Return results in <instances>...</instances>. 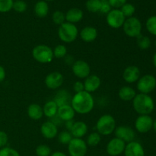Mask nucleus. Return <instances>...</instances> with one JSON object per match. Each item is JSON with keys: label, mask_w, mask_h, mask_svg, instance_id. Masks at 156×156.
Instances as JSON below:
<instances>
[{"label": "nucleus", "mask_w": 156, "mask_h": 156, "mask_svg": "<svg viewBox=\"0 0 156 156\" xmlns=\"http://www.w3.org/2000/svg\"><path fill=\"white\" fill-rule=\"evenodd\" d=\"M41 133L44 138L52 140L58 135V127L52 121H47L41 125Z\"/></svg>", "instance_id": "17"}, {"label": "nucleus", "mask_w": 156, "mask_h": 156, "mask_svg": "<svg viewBox=\"0 0 156 156\" xmlns=\"http://www.w3.org/2000/svg\"><path fill=\"white\" fill-rule=\"evenodd\" d=\"M63 76L59 72H53L46 76L44 83L46 86L52 90H55L61 87L63 84Z\"/></svg>", "instance_id": "14"}, {"label": "nucleus", "mask_w": 156, "mask_h": 156, "mask_svg": "<svg viewBox=\"0 0 156 156\" xmlns=\"http://www.w3.org/2000/svg\"><path fill=\"white\" fill-rule=\"evenodd\" d=\"M126 143L120 139L114 137L111 139L106 146L107 153L111 156H118L124 152Z\"/></svg>", "instance_id": "11"}, {"label": "nucleus", "mask_w": 156, "mask_h": 156, "mask_svg": "<svg viewBox=\"0 0 156 156\" xmlns=\"http://www.w3.org/2000/svg\"><path fill=\"white\" fill-rule=\"evenodd\" d=\"M136 95V91L130 86H123L118 91L119 98L124 101H133Z\"/></svg>", "instance_id": "25"}, {"label": "nucleus", "mask_w": 156, "mask_h": 156, "mask_svg": "<svg viewBox=\"0 0 156 156\" xmlns=\"http://www.w3.org/2000/svg\"><path fill=\"white\" fill-rule=\"evenodd\" d=\"M126 18L120 9H111L109 13L107 14L106 21L108 25L114 29H118L123 27Z\"/></svg>", "instance_id": "9"}, {"label": "nucleus", "mask_w": 156, "mask_h": 156, "mask_svg": "<svg viewBox=\"0 0 156 156\" xmlns=\"http://www.w3.org/2000/svg\"><path fill=\"white\" fill-rule=\"evenodd\" d=\"M123 153L125 156H145V150L140 143L133 141L126 144Z\"/></svg>", "instance_id": "15"}, {"label": "nucleus", "mask_w": 156, "mask_h": 156, "mask_svg": "<svg viewBox=\"0 0 156 156\" xmlns=\"http://www.w3.org/2000/svg\"><path fill=\"white\" fill-rule=\"evenodd\" d=\"M153 64H154V66L156 68V53L153 56Z\"/></svg>", "instance_id": "47"}, {"label": "nucleus", "mask_w": 156, "mask_h": 156, "mask_svg": "<svg viewBox=\"0 0 156 156\" xmlns=\"http://www.w3.org/2000/svg\"><path fill=\"white\" fill-rule=\"evenodd\" d=\"M114 134H115V137L123 140L126 143L134 141L136 138V133L133 129V128L129 126H125V125L116 127Z\"/></svg>", "instance_id": "12"}, {"label": "nucleus", "mask_w": 156, "mask_h": 156, "mask_svg": "<svg viewBox=\"0 0 156 156\" xmlns=\"http://www.w3.org/2000/svg\"><path fill=\"white\" fill-rule=\"evenodd\" d=\"M71 106L75 112L79 114H87L91 112L94 107V100L91 93L83 91L76 93L72 98Z\"/></svg>", "instance_id": "1"}, {"label": "nucleus", "mask_w": 156, "mask_h": 156, "mask_svg": "<svg viewBox=\"0 0 156 156\" xmlns=\"http://www.w3.org/2000/svg\"><path fill=\"white\" fill-rule=\"evenodd\" d=\"M101 140V136L98 132H93L88 135L86 144L87 146H89L91 147H94L100 143Z\"/></svg>", "instance_id": "29"}, {"label": "nucleus", "mask_w": 156, "mask_h": 156, "mask_svg": "<svg viewBox=\"0 0 156 156\" xmlns=\"http://www.w3.org/2000/svg\"><path fill=\"white\" fill-rule=\"evenodd\" d=\"M35 152L37 156H50L52 154L51 149L47 145H39L35 149Z\"/></svg>", "instance_id": "35"}, {"label": "nucleus", "mask_w": 156, "mask_h": 156, "mask_svg": "<svg viewBox=\"0 0 156 156\" xmlns=\"http://www.w3.org/2000/svg\"><path fill=\"white\" fill-rule=\"evenodd\" d=\"M56 115L62 121L66 122L73 120L76 115V112L71 105H65L58 108Z\"/></svg>", "instance_id": "19"}, {"label": "nucleus", "mask_w": 156, "mask_h": 156, "mask_svg": "<svg viewBox=\"0 0 156 156\" xmlns=\"http://www.w3.org/2000/svg\"><path fill=\"white\" fill-rule=\"evenodd\" d=\"M116 120L111 114H104L96 123V129L101 136H109L116 129Z\"/></svg>", "instance_id": "3"}, {"label": "nucleus", "mask_w": 156, "mask_h": 156, "mask_svg": "<svg viewBox=\"0 0 156 156\" xmlns=\"http://www.w3.org/2000/svg\"><path fill=\"white\" fill-rule=\"evenodd\" d=\"M140 78V70L136 66H129L123 73V79L127 83H134Z\"/></svg>", "instance_id": "16"}, {"label": "nucleus", "mask_w": 156, "mask_h": 156, "mask_svg": "<svg viewBox=\"0 0 156 156\" xmlns=\"http://www.w3.org/2000/svg\"><path fill=\"white\" fill-rule=\"evenodd\" d=\"M87 151L88 146L82 139L73 138L68 144V152L70 156H85Z\"/></svg>", "instance_id": "8"}, {"label": "nucleus", "mask_w": 156, "mask_h": 156, "mask_svg": "<svg viewBox=\"0 0 156 156\" xmlns=\"http://www.w3.org/2000/svg\"><path fill=\"white\" fill-rule=\"evenodd\" d=\"M111 6L109 4L108 1L101 2V6L100 12L103 14H108L111 12Z\"/></svg>", "instance_id": "42"}, {"label": "nucleus", "mask_w": 156, "mask_h": 156, "mask_svg": "<svg viewBox=\"0 0 156 156\" xmlns=\"http://www.w3.org/2000/svg\"><path fill=\"white\" fill-rule=\"evenodd\" d=\"M155 47H156V40H155Z\"/></svg>", "instance_id": "51"}, {"label": "nucleus", "mask_w": 156, "mask_h": 156, "mask_svg": "<svg viewBox=\"0 0 156 156\" xmlns=\"http://www.w3.org/2000/svg\"><path fill=\"white\" fill-rule=\"evenodd\" d=\"M79 36L84 42H93L98 37V30L95 27H91V26H87L81 30Z\"/></svg>", "instance_id": "21"}, {"label": "nucleus", "mask_w": 156, "mask_h": 156, "mask_svg": "<svg viewBox=\"0 0 156 156\" xmlns=\"http://www.w3.org/2000/svg\"><path fill=\"white\" fill-rule=\"evenodd\" d=\"M50 156H67L66 155L65 153H63V152H59V151H56V152H53V153H52Z\"/></svg>", "instance_id": "46"}, {"label": "nucleus", "mask_w": 156, "mask_h": 156, "mask_svg": "<svg viewBox=\"0 0 156 156\" xmlns=\"http://www.w3.org/2000/svg\"><path fill=\"white\" fill-rule=\"evenodd\" d=\"M27 113L28 117L34 120H39L44 116L43 108L38 104H31L27 108Z\"/></svg>", "instance_id": "23"}, {"label": "nucleus", "mask_w": 156, "mask_h": 156, "mask_svg": "<svg viewBox=\"0 0 156 156\" xmlns=\"http://www.w3.org/2000/svg\"><path fill=\"white\" fill-rule=\"evenodd\" d=\"M133 107L137 114L140 115H149L155 108V103L152 97L146 94H140L133 100Z\"/></svg>", "instance_id": "2"}, {"label": "nucleus", "mask_w": 156, "mask_h": 156, "mask_svg": "<svg viewBox=\"0 0 156 156\" xmlns=\"http://www.w3.org/2000/svg\"><path fill=\"white\" fill-rule=\"evenodd\" d=\"M53 52L54 57L57 58V59H61L66 56L67 49L63 44H59L55 47V48L53 50Z\"/></svg>", "instance_id": "32"}, {"label": "nucleus", "mask_w": 156, "mask_h": 156, "mask_svg": "<svg viewBox=\"0 0 156 156\" xmlns=\"http://www.w3.org/2000/svg\"><path fill=\"white\" fill-rule=\"evenodd\" d=\"M52 20L54 22V24L60 26L61 24L66 22V15L61 11H56V12H53V15H52Z\"/></svg>", "instance_id": "36"}, {"label": "nucleus", "mask_w": 156, "mask_h": 156, "mask_svg": "<svg viewBox=\"0 0 156 156\" xmlns=\"http://www.w3.org/2000/svg\"><path fill=\"white\" fill-rule=\"evenodd\" d=\"M136 88L140 93L149 94L156 88V79L152 75H145L137 81Z\"/></svg>", "instance_id": "7"}, {"label": "nucleus", "mask_w": 156, "mask_h": 156, "mask_svg": "<svg viewBox=\"0 0 156 156\" xmlns=\"http://www.w3.org/2000/svg\"><path fill=\"white\" fill-rule=\"evenodd\" d=\"M72 71L76 77L83 79L90 76L91 68L88 62L82 59H79L75 61L72 65Z\"/></svg>", "instance_id": "10"}, {"label": "nucleus", "mask_w": 156, "mask_h": 156, "mask_svg": "<svg viewBox=\"0 0 156 156\" xmlns=\"http://www.w3.org/2000/svg\"><path fill=\"white\" fill-rule=\"evenodd\" d=\"M73 90L76 93L82 92V91H85V87H84V83L80 81H77L73 85Z\"/></svg>", "instance_id": "43"}, {"label": "nucleus", "mask_w": 156, "mask_h": 156, "mask_svg": "<svg viewBox=\"0 0 156 156\" xmlns=\"http://www.w3.org/2000/svg\"><path fill=\"white\" fill-rule=\"evenodd\" d=\"M88 130V126L86 123L83 121H76L74 122V124L69 132L71 133L73 138L82 139L86 135Z\"/></svg>", "instance_id": "20"}, {"label": "nucleus", "mask_w": 156, "mask_h": 156, "mask_svg": "<svg viewBox=\"0 0 156 156\" xmlns=\"http://www.w3.org/2000/svg\"><path fill=\"white\" fill-rule=\"evenodd\" d=\"M32 56L37 62L42 64L50 63L54 57L51 47L44 44H40L34 47L32 50Z\"/></svg>", "instance_id": "5"}, {"label": "nucleus", "mask_w": 156, "mask_h": 156, "mask_svg": "<svg viewBox=\"0 0 156 156\" xmlns=\"http://www.w3.org/2000/svg\"><path fill=\"white\" fill-rule=\"evenodd\" d=\"M142 26L141 21L136 17H130L126 18L124 24L123 25V30L125 34L129 37H135L140 36L142 34Z\"/></svg>", "instance_id": "6"}, {"label": "nucleus", "mask_w": 156, "mask_h": 156, "mask_svg": "<svg viewBox=\"0 0 156 156\" xmlns=\"http://www.w3.org/2000/svg\"><path fill=\"white\" fill-rule=\"evenodd\" d=\"M153 119L149 115H140L135 121V128L140 133H146L152 129Z\"/></svg>", "instance_id": "13"}, {"label": "nucleus", "mask_w": 156, "mask_h": 156, "mask_svg": "<svg viewBox=\"0 0 156 156\" xmlns=\"http://www.w3.org/2000/svg\"><path fill=\"white\" fill-rule=\"evenodd\" d=\"M57 111L58 106L53 100L46 102L44 106L43 107L44 115H45L48 118L54 117L57 114Z\"/></svg>", "instance_id": "27"}, {"label": "nucleus", "mask_w": 156, "mask_h": 156, "mask_svg": "<svg viewBox=\"0 0 156 156\" xmlns=\"http://www.w3.org/2000/svg\"><path fill=\"white\" fill-rule=\"evenodd\" d=\"M72 97L70 95L69 93L66 91V90H60L56 93V96H55L54 101L56 104L57 105L58 108L60 106L65 105H70L71 104Z\"/></svg>", "instance_id": "24"}, {"label": "nucleus", "mask_w": 156, "mask_h": 156, "mask_svg": "<svg viewBox=\"0 0 156 156\" xmlns=\"http://www.w3.org/2000/svg\"><path fill=\"white\" fill-rule=\"evenodd\" d=\"M79 35V30L76 24L69 22H64L58 29L59 38L64 43L70 44L76 40Z\"/></svg>", "instance_id": "4"}, {"label": "nucleus", "mask_w": 156, "mask_h": 156, "mask_svg": "<svg viewBox=\"0 0 156 156\" xmlns=\"http://www.w3.org/2000/svg\"><path fill=\"white\" fill-rule=\"evenodd\" d=\"M46 2H50V1H54V0H44Z\"/></svg>", "instance_id": "49"}, {"label": "nucleus", "mask_w": 156, "mask_h": 156, "mask_svg": "<svg viewBox=\"0 0 156 156\" xmlns=\"http://www.w3.org/2000/svg\"><path fill=\"white\" fill-rule=\"evenodd\" d=\"M146 27L151 34L156 36V15L149 17L146 23Z\"/></svg>", "instance_id": "33"}, {"label": "nucleus", "mask_w": 156, "mask_h": 156, "mask_svg": "<svg viewBox=\"0 0 156 156\" xmlns=\"http://www.w3.org/2000/svg\"><path fill=\"white\" fill-rule=\"evenodd\" d=\"M73 124H74V122H73V120H69V121H66V128L67 129H68L69 131L71 130L72 127H73Z\"/></svg>", "instance_id": "45"}, {"label": "nucleus", "mask_w": 156, "mask_h": 156, "mask_svg": "<svg viewBox=\"0 0 156 156\" xmlns=\"http://www.w3.org/2000/svg\"><path fill=\"white\" fill-rule=\"evenodd\" d=\"M83 83L85 91L91 94L100 88L101 81L99 76H96V75H90L86 79H85Z\"/></svg>", "instance_id": "18"}, {"label": "nucleus", "mask_w": 156, "mask_h": 156, "mask_svg": "<svg viewBox=\"0 0 156 156\" xmlns=\"http://www.w3.org/2000/svg\"><path fill=\"white\" fill-rule=\"evenodd\" d=\"M73 138L71 133L68 130L62 131L58 135V141L62 145H68Z\"/></svg>", "instance_id": "34"}, {"label": "nucleus", "mask_w": 156, "mask_h": 156, "mask_svg": "<svg viewBox=\"0 0 156 156\" xmlns=\"http://www.w3.org/2000/svg\"><path fill=\"white\" fill-rule=\"evenodd\" d=\"M0 156H20V154L13 148L5 146L0 149Z\"/></svg>", "instance_id": "39"}, {"label": "nucleus", "mask_w": 156, "mask_h": 156, "mask_svg": "<svg viewBox=\"0 0 156 156\" xmlns=\"http://www.w3.org/2000/svg\"><path fill=\"white\" fill-rule=\"evenodd\" d=\"M120 10L121 11V12L124 15L125 18H128L133 17V14L136 12V8L133 4L126 2L120 8Z\"/></svg>", "instance_id": "31"}, {"label": "nucleus", "mask_w": 156, "mask_h": 156, "mask_svg": "<svg viewBox=\"0 0 156 156\" xmlns=\"http://www.w3.org/2000/svg\"><path fill=\"white\" fill-rule=\"evenodd\" d=\"M136 44L140 50H146L150 47L151 40L149 37L145 36V35H143L141 34L140 36L136 37Z\"/></svg>", "instance_id": "28"}, {"label": "nucleus", "mask_w": 156, "mask_h": 156, "mask_svg": "<svg viewBox=\"0 0 156 156\" xmlns=\"http://www.w3.org/2000/svg\"><path fill=\"white\" fill-rule=\"evenodd\" d=\"M27 9V5L23 0H16L14 1L13 7L12 9L15 11V12H18V13H23L25 12Z\"/></svg>", "instance_id": "38"}, {"label": "nucleus", "mask_w": 156, "mask_h": 156, "mask_svg": "<svg viewBox=\"0 0 156 156\" xmlns=\"http://www.w3.org/2000/svg\"><path fill=\"white\" fill-rule=\"evenodd\" d=\"M66 21L72 23V24H76L82 21L83 18L84 14L82 10H81L79 8H72L66 14Z\"/></svg>", "instance_id": "22"}, {"label": "nucleus", "mask_w": 156, "mask_h": 156, "mask_svg": "<svg viewBox=\"0 0 156 156\" xmlns=\"http://www.w3.org/2000/svg\"><path fill=\"white\" fill-rule=\"evenodd\" d=\"M86 9L91 13H96L100 12L101 2L100 0H88L86 2Z\"/></svg>", "instance_id": "30"}, {"label": "nucleus", "mask_w": 156, "mask_h": 156, "mask_svg": "<svg viewBox=\"0 0 156 156\" xmlns=\"http://www.w3.org/2000/svg\"><path fill=\"white\" fill-rule=\"evenodd\" d=\"M101 2H105V1H108V0H100Z\"/></svg>", "instance_id": "50"}, {"label": "nucleus", "mask_w": 156, "mask_h": 156, "mask_svg": "<svg viewBox=\"0 0 156 156\" xmlns=\"http://www.w3.org/2000/svg\"><path fill=\"white\" fill-rule=\"evenodd\" d=\"M6 77V72L4 67L0 65V83L3 82L5 79Z\"/></svg>", "instance_id": "44"}, {"label": "nucleus", "mask_w": 156, "mask_h": 156, "mask_svg": "<svg viewBox=\"0 0 156 156\" xmlns=\"http://www.w3.org/2000/svg\"><path fill=\"white\" fill-rule=\"evenodd\" d=\"M9 142V136L5 131L0 130V149L7 146Z\"/></svg>", "instance_id": "40"}, {"label": "nucleus", "mask_w": 156, "mask_h": 156, "mask_svg": "<svg viewBox=\"0 0 156 156\" xmlns=\"http://www.w3.org/2000/svg\"><path fill=\"white\" fill-rule=\"evenodd\" d=\"M111 8H114L116 9H119L121 8L125 3H126V0H108Z\"/></svg>", "instance_id": "41"}, {"label": "nucleus", "mask_w": 156, "mask_h": 156, "mask_svg": "<svg viewBox=\"0 0 156 156\" xmlns=\"http://www.w3.org/2000/svg\"><path fill=\"white\" fill-rule=\"evenodd\" d=\"M152 128H153L154 130H155V132L156 133V120L153 121V126H152Z\"/></svg>", "instance_id": "48"}, {"label": "nucleus", "mask_w": 156, "mask_h": 156, "mask_svg": "<svg viewBox=\"0 0 156 156\" xmlns=\"http://www.w3.org/2000/svg\"><path fill=\"white\" fill-rule=\"evenodd\" d=\"M14 0H0V12L6 13L10 12L13 7Z\"/></svg>", "instance_id": "37"}, {"label": "nucleus", "mask_w": 156, "mask_h": 156, "mask_svg": "<svg viewBox=\"0 0 156 156\" xmlns=\"http://www.w3.org/2000/svg\"><path fill=\"white\" fill-rule=\"evenodd\" d=\"M34 11V13L36 15V16H37L38 18H45L49 12L48 3L46 1H44V0L38 1L35 4Z\"/></svg>", "instance_id": "26"}]
</instances>
